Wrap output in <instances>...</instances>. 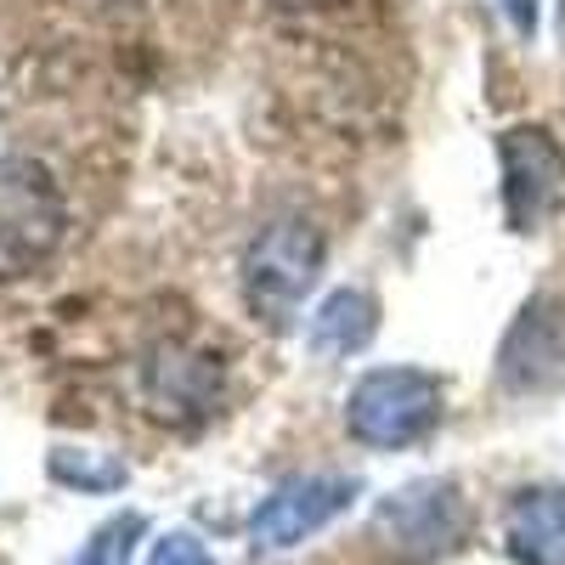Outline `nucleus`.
<instances>
[{
  "mask_svg": "<svg viewBox=\"0 0 565 565\" xmlns=\"http://www.w3.org/2000/svg\"><path fill=\"white\" fill-rule=\"evenodd\" d=\"M373 328H380V306H373V295L362 289H340L328 295L311 317V351L317 356H351L373 340Z\"/></svg>",
  "mask_w": 565,
  "mask_h": 565,
  "instance_id": "nucleus-10",
  "label": "nucleus"
},
{
  "mask_svg": "<svg viewBox=\"0 0 565 565\" xmlns=\"http://www.w3.org/2000/svg\"><path fill=\"white\" fill-rule=\"evenodd\" d=\"M57 193L29 164H0V255L29 260L57 238Z\"/></svg>",
  "mask_w": 565,
  "mask_h": 565,
  "instance_id": "nucleus-6",
  "label": "nucleus"
},
{
  "mask_svg": "<svg viewBox=\"0 0 565 565\" xmlns=\"http://www.w3.org/2000/svg\"><path fill=\"white\" fill-rule=\"evenodd\" d=\"M498 164H503V215L514 232H537L565 210V148L537 130H503L498 136Z\"/></svg>",
  "mask_w": 565,
  "mask_h": 565,
  "instance_id": "nucleus-3",
  "label": "nucleus"
},
{
  "mask_svg": "<svg viewBox=\"0 0 565 565\" xmlns=\"http://www.w3.org/2000/svg\"><path fill=\"white\" fill-rule=\"evenodd\" d=\"M141 532V514H119L114 526H103L97 537H90V548L74 559V565H125V554H130V537Z\"/></svg>",
  "mask_w": 565,
  "mask_h": 565,
  "instance_id": "nucleus-12",
  "label": "nucleus"
},
{
  "mask_svg": "<svg viewBox=\"0 0 565 565\" xmlns=\"http://www.w3.org/2000/svg\"><path fill=\"white\" fill-rule=\"evenodd\" d=\"M380 537L396 548V554H407V559H436V554H447L458 537H463V503H458V492L452 487H407V492H396L385 509H380Z\"/></svg>",
  "mask_w": 565,
  "mask_h": 565,
  "instance_id": "nucleus-5",
  "label": "nucleus"
},
{
  "mask_svg": "<svg viewBox=\"0 0 565 565\" xmlns=\"http://www.w3.org/2000/svg\"><path fill=\"white\" fill-rule=\"evenodd\" d=\"M509 554L521 565H565V487H532L509 503Z\"/></svg>",
  "mask_w": 565,
  "mask_h": 565,
  "instance_id": "nucleus-9",
  "label": "nucleus"
},
{
  "mask_svg": "<svg viewBox=\"0 0 565 565\" xmlns=\"http://www.w3.org/2000/svg\"><path fill=\"white\" fill-rule=\"evenodd\" d=\"M559 367H565V311L554 300H532L503 340V385L537 391L559 380Z\"/></svg>",
  "mask_w": 565,
  "mask_h": 565,
  "instance_id": "nucleus-8",
  "label": "nucleus"
},
{
  "mask_svg": "<svg viewBox=\"0 0 565 565\" xmlns=\"http://www.w3.org/2000/svg\"><path fill=\"white\" fill-rule=\"evenodd\" d=\"M559 23H565V12H559Z\"/></svg>",
  "mask_w": 565,
  "mask_h": 565,
  "instance_id": "nucleus-15",
  "label": "nucleus"
},
{
  "mask_svg": "<svg viewBox=\"0 0 565 565\" xmlns=\"http://www.w3.org/2000/svg\"><path fill=\"white\" fill-rule=\"evenodd\" d=\"M52 476H57V481H68V487H79V492H114V487H125L130 469H125L114 452L63 447V452H52Z\"/></svg>",
  "mask_w": 565,
  "mask_h": 565,
  "instance_id": "nucleus-11",
  "label": "nucleus"
},
{
  "mask_svg": "<svg viewBox=\"0 0 565 565\" xmlns=\"http://www.w3.org/2000/svg\"><path fill=\"white\" fill-rule=\"evenodd\" d=\"M322 271V232L300 215L260 226V238L244 255V300L260 322H289Z\"/></svg>",
  "mask_w": 565,
  "mask_h": 565,
  "instance_id": "nucleus-2",
  "label": "nucleus"
},
{
  "mask_svg": "<svg viewBox=\"0 0 565 565\" xmlns=\"http://www.w3.org/2000/svg\"><path fill=\"white\" fill-rule=\"evenodd\" d=\"M351 498H356V481H351V476H300V481L277 487V492L260 503V514L249 521V537H255V548H266V554H271V548H295V543H306L311 532H322Z\"/></svg>",
  "mask_w": 565,
  "mask_h": 565,
  "instance_id": "nucleus-4",
  "label": "nucleus"
},
{
  "mask_svg": "<svg viewBox=\"0 0 565 565\" xmlns=\"http://www.w3.org/2000/svg\"><path fill=\"white\" fill-rule=\"evenodd\" d=\"M441 418V385L424 367H373L356 380L345 424L362 447H413L436 430Z\"/></svg>",
  "mask_w": 565,
  "mask_h": 565,
  "instance_id": "nucleus-1",
  "label": "nucleus"
},
{
  "mask_svg": "<svg viewBox=\"0 0 565 565\" xmlns=\"http://www.w3.org/2000/svg\"><path fill=\"white\" fill-rule=\"evenodd\" d=\"M503 12H509V23L521 29V34L537 29V0H503Z\"/></svg>",
  "mask_w": 565,
  "mask_h": 565,
  "instance_id": "nucleus-14",
  "label": "nucleus"
},
{
  "mask_svg": "<svg viewBox=\"0 0 565 565\" xmlns=\"http://www.w3.org/2000/svg\"><path fill=\"white\" fill-rule=\"evenodd\" d=\"M141 385H148L153 413H164V418H199L221 396V367H215L210 351L159 345L148 356V367H141Z\"/></svg>",
  "mask_w": 565,
  "mask_h": 565,
  "instance_id": "nucleus-7",
  "label": "nucleus"
},
{
  "mask_svg": "<svg viewBox=\"0 0 565 565\" xmlns=\"http://www.w3.org/2000/svg\"><path fill=\"white\" fill-rule=\"evenodd\" d=\"M148 565H215L210 559V548L199 543V537H186V532H170L159 548H153V559Z\"/></svg>",
  "mask_w": 565,
  "mask_h": 565,
  "instance_id": "nucleus-13",
  "label": "nucleus"
}]
</instances>
